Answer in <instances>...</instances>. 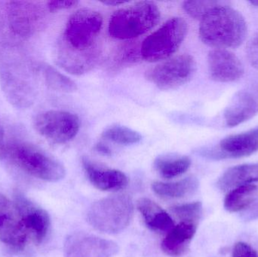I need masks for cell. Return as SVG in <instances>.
<instances>
[{
    "instance_id": "obj_1",
    "label": "cell",
    "mask_w": 258,
    "mask_h": 257,
    "mask_svg": "<svg viewBox=\"0 0 258 257\" xmlns=\"http://www.w3.org/2000/svg\"><path fill=\"white\" fill-rule=\"evenodd\" d=\"M200 21V39L215 49L238 48L243 43L248 33L242 14L227 5L217 6Z\"/></svg>"
},
{
    "instance_id": "obj_2",
    "label": "cell",
    "mask_w": 258,
    "mask_h": 257,
    "mask_svg": "<svg viewBox=\"0 0 258 257\" xmlns=\"http://www.w3.org/2000/svg\"><path fill=\"white\" fill-rule=\"evenodd\" d=\"M0 158L40 181L58 182L66 175L63 164L30 143L3 142L0 145Z\"/></svg>"
},
{
    "instance_id": "obj_3",
    "label": "cell",
    "mask_w": 258,
    "mask_h": 257,
    "mask_svg": "<svg viewBox=\"0 0 258 257\" xmlns=\"http://www.w3.org/2000/svg\"><path fill=\"white\" fill-rule=\"evenodd\" d=\"M160 20V11L153 2H138L116 11L109 22V33L118 39L138 37L154 27Z\"/></svg>"
},
{
    "instance_id": "obj_4",
    "label": "cell",
    "mask_w": 258,
    "mask_h": 257,
    "mask_svg": "<svg viewBox=\"0 0 258 257\" xmlns=\"http://www.w3.org/2000/svg\"><path fill=\"white\" fill-rule=\"evenodd\" d=\"M133 214L134 204L130 196L116 195L95 202L88 211L87 221L99 232L116 234L128 227Z\"/></svg>"
},
{
    "instance_id": "obj_5",
    "label": "cell",
    "mask_w": 258,
    "mask_h": 257,
    "mask_svg": "<svg viewBox=\"0 0 258 257\" xmlns=\"http://www.w3.org/2000/svg\"><path fill=\"white\" fill-rule=\"evenodd\" d=\"M44 16L43 8L36 2L0 3V25L13 39L20 40L31 37L42 27Z\"/></svg>"
},
{
    "instance_id": "obj_6",
    "label": "cell",
    "mask_w": 258,
    "mask_h": 257,
    "mask_svg": "<svg viewBox=\"0 0 258 257\" xmlns=\"http://www.w3.org/2000/svg\"><path fill=\"white\" fill-rule=\"evenodd\" d=\"M187 31V23L185 20L171 18L144 39L141 47V56L149 62L168 59L178 50Z\"/></svg>"
},
{
    "instance_id": "obj_7",
    "label": "cell",
    "mask_w": 258,
    "mask_h": 257,
    "mask_svg": "<svg viewBox=\"0 0 258 257\" xmlns=\"http://www.w3.org/2000/svg\"><path fill=\"white\" fill-rule=\"evenodd\" d=\"M103 25V17L91 9H79L74 12L65 27L64 45L73 51H87L93 45Z\"/></svg>"
},
{
    "instance_id": "obj_8",
    "label": "cell",
    "mask_w": 258,
    "mask_h": 257,
    "mask_svg": "<svg viewBox=\"0 0 258 257\" xmlns=\"http://www.w3.org/2000/svg\"><path fill=\"white\" fill-rule=\"evenodd\" d=\"M24 66L5 64L0 69V82L5 96L18 109L31 107L35 98L33 75Z\"/></svg>"
},
{
    "instance_id": "obj_9",
    "label": "cell",
    "mask_w": 258,
    "mask_h": 257,
    "mask_svg": "<svg viewBox=\"0 0 258 257\" xmlns=\"http://www.w3.org/2000/svg\"><path fill=\"white\" fill-rule=\"evenodd\" d=\"M196 61L189 54H181L159 63L147 72L149 81L162 90H172L187 83L196 72Z\"/></svg>"
},
{
    "instance_id": "obj_10",
    "label": "cell",
    "mask_w": 258,
    "mask_h": 257,
    "mask_svg": "<svg viewBox=\"0 0 258 257\" xmlns=\"http://www.w3.org/2000/svg\"><path fill=\"white\" fill-rule=\"evenodd\" d=\"M33 126L38 134L55 143H66L78 134L80 121L74 113L63 110H49L35 118Z\"/></svg>"
},
{
    "instance_id": "obj_11",
    "label": "cell",
    "mask_w": 258,
    "mask_h": 257,
    "mask_svg": "<svg viewBox=\"0 0 258 257\" xmlns=\"http://www.w3.org/2000/svg\"><path fill=\"white\" fill-rule=\"evenodd\" d=\"M0 241L11 249L21 251L29 242L19 210L0 193Z\"/></svg>"
},
{
    "instance_id": "obj_12",
    "label": "cell",
    "mask_w": 258,
    "mask_h": 257,
    "mask_svg": "<svg viewBox=\"0 0 258 257\" xmlns=\"http://www.w3.org/2000/svg\"><path fill=\"white\" fill-rule=\"evenodd\" d=\"M257 151L258 128L247 132L228 136L215 147L201 149L199 153L210 159L221 160L249 156Z\"/></svg>"
},
{
    "instance_id": "obj_13",
    "label": "cell",
    "mask_w": 258,
    "mask_h": 257,
    "mask_svg": "<svg viewBox=\"0 0 258 257\" xmlns=\"http://www.w3.org/2000/svg\"><path fill=\"white\" fill-rule=\"evenodd\" d=\"M119 250L114 241L86 232L71 234L63 246L64 257H112Z\"/></svg>"
},
{
    "instance_id": "obj_14",
    "label": "cell",
    "mask_w": 258,
    "mask_h": 257,
    "mask_svg": "<svg viewBox=\"0 0 258 257\" xmlns=\"http://www.w3.org/2000/svg\"><path fill=\"white\" fill-rule=\"evenodd\" d=\"M15 202L21 214L28 241L35 245L42 244L51 226L48 213L22 195L17 194Z\"/></svg>"
},
{
    "instance_id": "obj_15",
    "label": "cell",
    "mask_w": 258,
    "mask_h": 257,
    "mask_svg": "<svg viewBox=\"0 0 258 257\" xmlns=\"http://www.w3.org/2000/svg\"><path fill=\"white\" fill-rule=\"evenodd\" d=\"M211 78L218 82H233L243 76L245 69L239 57L227 49H213L208 55Z\"/></svg>"
},
{
    "instance_id": "obj_16",
    "label": "cell",
    "mask_w": 258,
    "mask_h": 257,
    "mask_svg": "<svg viewBox=\"0 0 258 257\" xmlns=\"http://www.w3.org/2000/svg\"><path fill=\"white\" fill-rule=\"evenodd\" d=\"M258 113V84L239 91L224 111L226 125L237 126L252 119Z\"/></svg>"
},
{
    "instance_id": "obj_17",
    "label": "cell",
    "mask_w": 258,
    "mask_h": 257,
    "mask_svg": "<svg viewBox=\"0 0 258 257\" xmlns=\"http://www.w3.org/2000/svg\"><path fill=\"white\" fill-rule=\"evenodd\" d=\"M82 164L91 184L98 190L119 191L128 186V178L120 170L101 167L86 157L82 159Z\"/></svg>"
},
{
    "instance_id": "obj_18",
    "label": "cell",
    "mask_w": 258,
    "mask_h": 257,
    "mask_svg": "<svg viewBox=\"0 0 258 257\" xmlns=\"http://www.w3.org/2000/svg\"><path fill=\"white\" fill-rule=\"evenodd\" d=\"M199 223L189 221H180L167 233L161 244L162 251L172 257L184 255L189 250L194 239Z\"/></svg>"
},
{
    "instance_id": "obj_19",
    "label": "cell",
    "mask_w": 258,
    "mask_h": 257,
    "mask_svg": "<svg viewBox=\"0 0 258 257\" xmlns=\"http://www.w3.org/2000/svg\"><path fill=\"white\" fill-rule=\"evenodd\" d=\"M137 208L147 227L154 232H168L174 226L171 216L150 199H140Z\"/></svg>"
},
{
    "instance_id": "obj_20",
    "label": "cell",
    "mask_w": 258,
    "mask_h": 257,
    "mask_svg": "<svg viewBox=\"0 0 258 257\" xmlns=\"http://www.w3.org/2000/svg\"><path fill=\"white\" fill-rule=\"evenodd\" d=\"M258 183V164H245L230 167L217 183L220 190H230L240 186Z\"/></svg>"
},
{
    "instance_id": "obj_21",
    "label": "cell",
    "mask_w": 258,
    "mask_h": 257,
    "mask_svg": "<svg viewBox=\"0 0 258 257\" xmlns=\"http://www.w3.org/2000/svg\"><path fill=\"white\" fill-rule=\"evenodd\" d=\"M200 183L195 177H188L176 182H154L152 190L158 196L165 199H182L191 196L198 190Z\"/></svg>"
},
{
    "instance_id": "obj_22",
    "label": "cell",
    "mask_w": 258,
    "mask_h": 257,
    "mask_svg": "<svg viewBox=\"0 0 258 257\" xmlns=\"http://www.w3.org/2000/svg\"><path fill=\"white\" fill-rule=\"evenodd\" d=\"M191 160L185 155L168 154L158 157L154 161V168L165 179L177 178L187 172Z\"/></svg>"
},
{
    "instance_id": "obj_23",
    "label": "cell",
    "mask_w": 258,
    "mask_h": 257,
    "mask_svg": "<svg viewBox=\"0 0 258 257\" xmlns=\"http://www.w3.org/2000/svg\"><path fill=\"white\" fill-rule=\"evenodd\" d=\"M257 187L254 184L240 186L230 192L224 199V208L230 213L245 211L256 199Z\"/></svg>"
},
{
    "instance_id": "obj_24",
    "label": "cell",
    "mask_w": 258,
    "mask_h": 257,
    "mask_svg": "<svg viewBox=\"0 0 258 257\" xmlns=\"http://www.w3.org/2000/svg\"><path fill=\"white\" fill-rule=\"evenodd\" d=\"M45 84L49 89L56 92L71 93L77 90V86L74 81L57 69L48 65L39 66Z\"/></svg>"
},
{
    "instance_id": "obj_25",
    "label": "cell",
    "mask_w": 258,
    "mask_h": 257,
    "mask_svg": "<svg viewBox=\"0 0 258 257\" xmlns=\"http://www.w3.org/2000/svg\"><path fill=\"white\" fill-rule=\"evenodd\" d=\"M103 138L121 145L135 144L141 140V134L131 128L114 125L107 128L102 134Z\"/></svg>"
},
{
    "instance_id": "obj_26",
    "label": "cell",
    "mask_w": 258,
    "mask_h": 257,
    "mask_svg": "<svg viewBox=\"0 0 258 257\" xmlns=\"http://www.w3.org/2000/svg\"><path fill=\"white\" fill-rule=\"evenodd\" d=\"M171 212L177 216L180 221L194 222L199 223L203 213V205L201 202L183 204L171 208Z\"/></svg>"
},
{
    "instance_id": "obj_27",
    "label": "cell",
    "mask_w": 258,
    "mask_h": 257,
    "mask_svg": "<svg viewBox=\"0 0 258 257\" xmlns=\"http://www.w3.org/2000/svg\"><path fill=\"white\" fill-rule=\"evenodd\" d=\"M221 4L218 1H186L183 8L189 16L201 21L211 10Z\"/></svg>"
},
{
    "instance_id": "obj_28",
    "label": "cell",
    "mask_w": 258,
    "mask_h": 257,
    "mask_svg": "<svg viewBox=\"0 0 258 257\" xmlns=\"http://www.w3.org/2000/svg\"><path fill=\"white\" fill-rule=\"evenodd\" d=\"M246 55L252 67L258 69V32L251 38L246 47Z\"/></svg>"
},
{
    "instance_id": "obj_29",
    "label": "cell",
    "mask_w": 258,
    "mask_h": 257,
    "mask_svg": "<svg viewBox=\"0 0 258 257\" xmlns=\"http://www.w3.org/2000/svg\"><path fill=\"white\" fill-rule=\"evenodd\" d=\"M232 257H258V253L247 243L238 242L235 244Z\"/></svg>"
},
{
    "instance_id": "obj_30",
    "label": "cell",
    "mask_w": 258,
    "mask_h": 257,
    "mask_svg": "<svg viewBox=\"0 0 258 257\" xmlns=\"http://www.w3.org/2000/svg\"><path fill=\"white\" fill-rule=\"evenodd\" d=\"M78 1H49L47 3V9L51 12H58L71 9L78 4Z\"/></svg>"
},
{
    "instance_id": "obj_31",
    "label": "cell",
    "mask_w": 258,
    "mask_h": 257,
    "mask_svg": "<svg viewBox=\"0 0 258 257\" xmlns=\"http://www.w3.org/2000/svg\"><path fill=\"white\" fill-rule=\"evenodd\" d=\"M241 217L245 221L258 220V197L254 199V202L247 209L242 211Z\"/></svg>"
},
{
    "instance_id": "obj_32",
    "label": "cell",
    "mask_w": 258,
    "mask_h": 257,
    "mask_svg": "<svg viewBox=\"0 0 258 257\" xmlns=\"http://www.w3.org/2000/svg\"><path fill=\"white\" fill-rule=\"evenodd\" d=\"M95 150L103 155H107H107H111V149H110L107 145L104 144V143H99L96 144V146H95Z\"/></svg>"
},
{
    "instance_id": "obj_33",
    "label": "cell",
    "mask_w": 258,
    "mask_h": 257,
    "mask_svg": "<svg viewBox=\"0 0 258 257\" xmlns=\"http://www.w3.org/2000/svg\"><path fill=\"white\" fill-rule=\"evenodd\" d=\"M125 2H104V4L108 5V6H120V5L125 4Z\"/></svg>"
},
{
    "instance_id": "obj_34",
    "label": "cell",
    "mask_w": 258,
    "mask_h": 257,
    "mask_svg": "<svg viewBox=\"0 0 258 257\" xmlns=\"http://www.w3.org/2000/svg\"><path fill=\"white\" fill-rule=\"evenodd\" d=\"M3 143V131L2 130L1 127H0V145Z\"/></svg>"
},
{
    "instance_id": "obj_35",
    "label": "cell",
    "mask_w": 258,
    "mask_h": 257,
    "mask_svg": "<svg viewBox=\"0 0 258 257\" xmlns=\"http://www.w3.org/2000/svg\"><path fill=\"white\" fill-rule=\"evenodd\" d=\"M250 4L251 5V6H255V7H258V0H255V1H250L249 2Z\"/></svg>"
}]
</instances>
